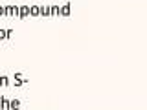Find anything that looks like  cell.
I'll use <instances>...</instances> for the list:
<instances>
[{"label":"cell","instance_id":"cell-1","mask_svg":"<svg viewBox=\"0 0 147 110\" xmlns=\"http://www.w3.org/2000/svg\"><path fill=\"white\" fill-rule=\"evenodd\" d=\"M28 15H30V6H20V7H18V15H17V17L26 18Z\"/></svg>","mask_w":147,"mask_h":110},{"label":"cell","instance_id":"cell-2","mask_svg":"<svg viewBox=\"0 0 147 110\" xmlns=\"http://www.w3.org/2000/svg\"><path fill=\"white\" fill-rule=\"evenodd\" d=\"M39 15L48 17V15H52V9H50V7H44V6H39Z\"/></svg>","mask_w":147,"mask_h":110},{"label":"cell","instance_id":"cell-3","mask_svg":"<svg viewBox=\"0 0 147 110\" xmlns=\"http://www.w3.org/2000/svg\"><path fill=\"white\" fill-rule=\"evenodd\" d=\"M9 108H11V110H18V108H20V101H18V99H11V101H9Z\"/></svg>","mask_w":147,"mask_h":110},{"label":"cell","instance_id":"cell-4","mask_svg":"<svg viewBox=\"0 0 147 110\" xmlns=\"http://www.w3.org/2000/svg\"><path fill=\"white\" fill-rule=\"evenodd\" d=\"M59 15H64V17L70 15V4H64V6L61 7V11H59Z\"/></svg>","mask_w":147,"mask_h":110},{"label":"cell","instance_id":"cell-5","mask_svg":"<svg viewBox=\"0 0 147 110\" xmlns=\"http://www.w3.org/2000/svg\"><path fill=\"white\" fill-rule=\"evenodd\" d=\"M0 108H2V110L9 108V99H6V97H0Z\"/></svg>","mask_w":147,"mask_h":110},{"label":"cell","instance_id":"cell-6","mask_svg":"<svg viewBox=\"0 0 147 110\" xmlns=\"http://www.w3.org/2000/svg\"><path fill=\"white\" fill-rule=\"evenodd\" d=\"M30 15L31 17H39V6H31L30 7Z\"/></svg>","mask_w":147,"mask_h":110},{"label":"cell","instance_id":"cell-7","mask_svg":"<svg viewBox=\"0 0 147 110\" xmlns=\"http://www.w3.org/2000/svg\"><path fill=\"white\" fill-rule=\"evenodd\" d=\"M7 82H9V77H6V75H2V77H0V86H6Z\"/></svg>","mask_w":147,"mask_h":110},{"label":"cell","instance_id":"cell-8","mask_svg":"<svg viewBox=\"0 0 147 110\" xmlns=\"http://www.w3.org/2000/svg\"><path fill=\"white\" fill-rule=\"evenodd\" d=\"M50 9H52V15H59V11H61V7H59V6H52Z\"/></svg>","mask_w":147,"mask_h":110},{"label":"cell","instance_id":"cell-9","mask_svg":"<svg viewBox=\"0 0 147 110\" xmlns=\"http://www.w3.org/2000/svg\"><path fill=\"white\" fill-rule=\"evenodd\" d=\"M4 11H6V15H11L13 17V6H6V7H4Z\"/></svg>","mask_w":147,"mask_h":110},{"label":"cell","instance_id":"cell-10","mask_svg":"<svg viewBox=\"0 0 147 110\" xmlns=\"http://www.w3.org/2000/svg\"><path fill=\"white\" fill-rule=\"evenodd\" d=\"M6 39V30H0V40Z\"/></svg>","mask_w":147,"mask_h":110},{"label":"cell","instance_id":"cell-11","mask_svg":"<svg viewBox=\"0 0 147 110\" xmlns=\"http://www.w3.org/2000/svg\"><path fill=\"white\" fill-rule=\"evenodd\" d=\"M2 15H6V11H4V6H0V17Z\"/></svg>","mask_w":147,"mask_h":110},{"label":"cell","instance_id":"cell-12","mask_svg":"<svg viewBox=\"0 0 147 110\" xmlns=\"http://www.w3.org/2000/svg\"><path fill=\"white\" fill-rule=\"evenodd\" d=\"M0 110H2V108H0Z\"/></svg>","mask_w":147,"mask_h":110}]
</instances>
